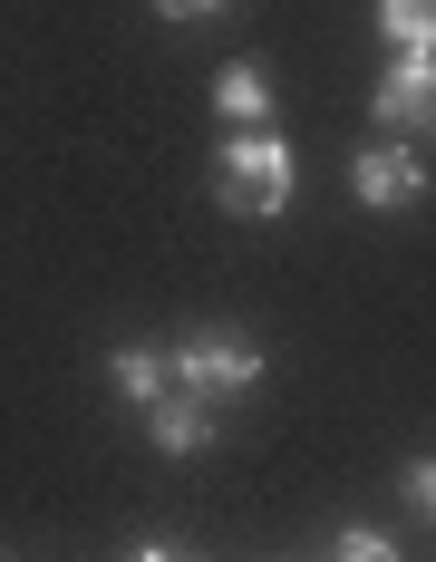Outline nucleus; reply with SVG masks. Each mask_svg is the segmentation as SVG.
Masks as SVG:
<instances>
[{"label":"nucleus","mask_w":436,"mask_h":562,"mask_svg":"<svg viewBox=\"0 0 436 562\" xmlns=\"http://www.w3.org/2000/svg\"><path fill=\"white\" fill-rule=\"evenodd\" d=\"M291 146H281L272 126H233L223 136V156H214V194L243 214V224H272L281 204H291Z\"/></svg>","instance_id":"obj_1"},{"label":"nucleus","mask_w":436,"mask_h":562,"mask_svg":"<svg viewBox=\"0 0 436 562\" xmlns=\"http://www.w3.org/2000/svg\"><path fill=\"white\" fill-rule=\"evenodd\" d=\"M165 369H175V389H185V397L214 407V397H243L253 379H262V349L233 339V330H194L185 349H165Z\"/></svg>","instance_id":"obj_2"},{"label":"nucleus","mask_w":436,"mask_h":562,"mask_svg":"<svg viewBox=\"0 0 436 562\" xmlns=\"http://www.w3.org/2000/svg\"><path fill=\"white\" fill-rule=\"evenodd\" d=\"M349 194H359V204H369V214H407V204H417V194H427V166H417V146H359V156H349Z\"/></svg>","instance_id":"obj_3"},{"label":"nucleus","mask_w":436,"mask_h":562,"mask_svg":"<svg viewBox=\"0 0 436 562\" xmlns=\"http://www.w3.org/2000/svg\"><path fill=\"white\" fill-rule=\"evenodd\" d=\"M369 116L398 126V136H436V58H398L369 88Z\"/></svg>","instance_id":"obj_4"},{"label":"nucleus","mask_w":436,"mask_h":562,"mask_svg":"<svg viewBox=\"0 0 436 562\" xmlns=\"http://www.w3.org/2000/svg\"><path fill=\"white\" fill-rule=\"evenodd\" d=\"M146 437H156V456H204L214 447V407L185 389H165L156 407H146Z\"/></svg>","instance_id":"obj_5"},{"label":"nucleus","mask_w":436,"mask_h":562,"mask_svg":"<svg viewBox=\"0 0 436 562\" xmlns=\"http://www.w3.org/2000/svg\"><path fill=\"white\" fill-rule=\"evenodd\" d=\"M108 389L126 397V407H156V397L175 389V369H165V349H146V339H116L108 349Z\"/></svg>","instance_id":"obj_6"},{"label":"nucleus","mask_w":436,"mask_h":562,"mask_svg":"<svg viewBox=\"0 0 436 562\" xmlns=\"http://www.w3.org/2000/svg\"><path fill=\"white\" fill-rule=\"evenodd\" d=\"M214 116H223V126H272V78H262L253 58L214 68Z\"/></svg>","instance_id":"obj_7"},{"label":"nucleus","mask_w":436,"mask_h":562,"mask_svg":"<svg viewBox=\"0 0 436 562\" xmlns=\"http://www.w3.org/2000/svg\"><path fill=\"white\" fill-rule=\"evenodd\" d=\"M379 40L398 58H436V0H379Z\"/></svg>","instance_id":"obj_8"},{"label":"nucleus","mask_w":436,"mask_h":562,"mask_svg":"<svg viewBox=\"0 0 436 562\" xmlns=\"http://www.w3.org/2000/svg\"><path fill=\"white\" fill-rule=\"evenodd\" d=\"M329 562H398V533H379V524H339Z\"/></svg>","instance_id":"obj_9"},{"label":"nucleus","mask_w":436,"mask_h":562,"mask_svg":"<svg viewBox=\"0 0 436 562\" xmlns=\"http://www.w3.org/2000/svg\"><path fill=\"white\" fill-rule=\"evenodd\" d=\"M407 505L436 514V456H417V465H407Z\"/></svg>","instance_id":"obj_10"},{"label":"nucleus","mask_w":436,"mask_h":562,"mask_svg":"<svg viewBox=\"0 0 436 562\" xmlns=\"http://www.w3.org/2000/svg\"><path fill=\"white\" fill-rule=\"evenodd\" d=\"M214 10H233V0H156V20H214Z\"/></svg>","instance_id":"obj_11"},{"label":"nucleus","mask_w":436,"mask_h":562,"mask_svg":"<svg viewBox=\"0 0 436 562\" xmlns=\"http://www.w3.org/2000/svg\"><path fill=\"white\" fill-rule=\"evenodd\" d=\"M126 562H204V553H185V543H136Z\"/></svg>","instance_id":"obj_12"}]
</instances>
